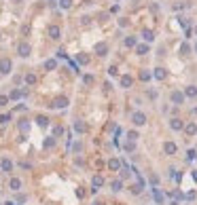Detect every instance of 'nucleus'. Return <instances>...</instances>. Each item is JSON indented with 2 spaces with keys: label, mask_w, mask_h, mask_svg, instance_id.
<instances>
[{
  "label": "nucleus",
  "mask_w": 197,
  "mask_h": 205,
  "mask_svg": "<svg viewBox=\"0 0 197 205\" xmlns=\"http://www.w3.org/2000/svg\"><path fill=\"white\" fill-rule=\"evenodd\" d=\"M13 70V61L8 57H0V74H11Z\"/></svg>",
  "instance_id": "f257e3e1"
},
{
  "label": "nucleus",
  "mask_w": 197,
  "mask_h": 205,
  "mask_svg": "<svg viewBox=\"0 0 197 205\" xmlns=\"http://www.w3.org/2000/svg\"><path fill=\"white\" fill-rule=\"evenodd\" d=\"M131 123L136 125V127H142V125H146V114H142V112H133V114H131Z\"/></svg>",
  "instance_id": "f03ea898"
},
{
  "label": "nucleus",
  "mask_w": 197,
  "mask_h": 205,
  "mask_svg": "<svg viewBox=\"0 0 197 205\" xmlns=\"http://www.w3.org/2000/svg\"><path fill=\"white\" fill-rule=\"evenodd\" d=\"M169 100H172V104L174 106H180V104H184V93L182 91H172V95H169Z\"/></svg>",
  "instance_id": "7ed1b4c3"
},
{
  "label": "nucleus",
  "mask_w": 197,
  "mask_h": 205,
  "mask_svg": "<svg viewBox=\"0 0 197 205\" xmlns=\"http://www.w3.org/2000/svg\"><path fill=\"white\" fill-rule=\"evenodd\" d=\"M30 51H32V47H30L28 42H19V47H17L19 57H30Z\"/></svg>",
  "instance_id": "20e7f679"
},
{
  "label": "nucleus",
  "mask_w": 197,
  "mask_h": 205,
  "mask_svg": "<svg viewBox=\"0 0 197 205\" xmlns=\"http://www.w3.org/2000/svg\"><path fill=\"white\" fill-rule=\"evenodd\" d=\"M93 51H95V55L104 57V55H108V44H106V42H97L93 47Z\"/></svg>",
  "instance_id": "39448f33"
},
{
  "label": "nucleus",
  "mask_w": 197,
  "mask_h": 205,
  "mask_svg": "<svg viewBox=\"0 0 197 205\" xmlns=\"http://www.w3.org/2000/svg\"><path fill=\"white\" fill-rule=\"evenodd\" d=\"M51 108H57V110H64V108H68V97H64V95H61V97H57V100L51 104Z\"/></svg>",
  "instance_id": "423d86ee"
},
{
  "label": "nucleus",
  "mask_w": 197,
  "mask_h": 205,
  "mask_svg": "<svg viewBox=\"0 0 197 205\" xmlns=\"http://www.w3.org/2000/svg\"><path fill=\"white\" fill-rule=\"evenodd\" d=\"M184 97H191V100H197V87L195 85H186V89H184Z\"/></svg>",
  "instance_id": "0eeeda50"
},
{
  "label": "nucleus",
  "mask_w": 197,
  "mask_h": 205,
  "mask_svg": "<svg viewBox=\"0 0 197 205\" xmlns=\"http://www.w3.org/2000/svg\"><path fill=\"white\" fill-rule=\"evenodd\" d=\"M0 167H2L4 173H11L13 171V161L11 159H2V161H0Z\"/></svg>",
  "instance_id": "6e6552de"
},
{
  "label": "nucleus",
  "mask_w": 197,
  "mask_h": 205,
  "mask_svg": "<svg viewBox=\"0 0 197 205\" xmlns=\"http://www.w3.org/2000/svg\"><path fill=\"white\" fill-rule=\"evenodd\" d=\"M169 127H172L174 131H180V129H184V123H182L180 119L174 117V119H169Z\"/></svg>",
  "instance_id": "1a4fd4ad"
},
{
  "label": "nucleus",
  "mask_w": 197,
  "mask_h": 205,
  "mask_svg": "<svg viewBox=\"0 0 197 205\" xmlns=\"http://www.w3.org/2000/svg\"><path fill=\"white\" fill-rule=\"evenodd\" d=\"M119 83H121V87H123V89H129V87L133 85V78H131L129 74H123V76H121V81H119Z\"/></svg>",
  "instance_id": "9d476101"
},
{
  "label": "nucleus",
  "mask_w": 197,
  "mask_h": 205,
  "mask_svg": "<svg viewBox=\"0 0 197 205\" xmlns=\"http://www.w3.org/2000/svg\"><path fill=\"white\" fill-rule=\"evenodd\" d=\"M176 144H174V142H165V144H163V152L165 154H176Z\"/></svg>",
  "instance_id": "9b49d317"
},
{
  "label": "nucleus",
  "mask_w": 197,
  "mask_h": 205,
  "mask_svg": "<svg viewBox=\"0 0 197 205\" xmlns=\"http://www.w3.org/2000/svg\"><path fill=\"white\" fill-rule=\"evenodd\" d=\"M153 76L157 78V81H163V78L167 76V72H165V68H155V72H153Z\"/></svg>",
  "instance_id": "f8f14e48"
},
{
  "label": "nucleus",
  "mask_w": 197,
  "mask_h": 205,
  "mask_svg": "<svg viewBox=\"0 0 197 205\" xmlns=\"http://www.w3.org/2000/svg\"><path fill=\"white\" fill-rule=\"evenodd\" d=\"M102 184H104L102 176H95V178H93V182H91V186H93L91 190H93V192H97V190H100V186H102Z\"/></svg>",
  "instance_id": "ddd939ff"
},
{
  "label": "nucleus",
  "mask_w": 197,
  "mask_h": 205,
  "mask_svg": "<svg viewBox=\"0 0 197 205\" xmlns=\"http://www.w3.org/2000/svg\"><path fill=\"white\" fill-rule=\"evenodd\" d=\"M8 188H11V190H19V188H21V180H19V178H11Z\"/></svg>",
  "instance_id": "4468645a"
},
{
  "label": "nucleus",
  "mask_w": 197,
  "mask_h": 205,
  "mask_svg": "<svg viewBox=\"0 0 197 205\" xmlns=\"http://www.w3.org/2000/svg\"><path fill=\"white\" fill-rule=\"evenodd\" d=\"M178 53H180V55H184V57H186V55H189V53H191V44H189V42H182L180 47H178Z\"/></svg>",
  "instance_id": "2eb2a0df"
},
{
  "label": "nucleus",
  "mask_w": 197,
  "mask_h": 205,
  "mask_svg": "<svg viewBox=\"0 0 197 205\" xmlns=\"http://www.w3.org/2000/svg\"><path fill=\"white\" fill-rule=\"evenodd\" d=\"M142 38H144V42H146V44H150V42L155 40V34L150 32V30H144V32H142Z\"/></svg>",
  "instance_id": "dca6fc26"
},
{
  "label": "nucleus",
  "mask_w": 197,
  "mask_h": 205,
  "mask_svg": "<svg viewBox=\"0 0 197 205\" xmlns=\"http://www.w3.org/2000/svg\"><path fill=\"white\" fill-rule=\"evenodd\" d=\"M108 167H110V171H119V169H121V161H119V159H110Z\"/></svg>",
  "instance_id": "f3484780"
},
{
  "label": "nucleus",
  "mask_w": 197,
  "mask_h": 205,
  "mask_svg": "<svg viewBox=\"0 0 197 205\" xmlns=\"http://www.w3.org/2000/svg\"><path fill=\"white\" fill-rule=\"evenodd\" d=\"M74 131H76V133H85V131H87V125H85L83 121H74Z\"/></svg>",
  "instance_id": "a211bd4d"
},
{
  "label": "nucleus",
  "mask_w": 197,
  "mask_h": 205,
  "mask_svg": "<svg viewBox=\"0 0 197 205\" xmlns=\"http://www.w3.org/2000/svg\"><path fill=\"white\" fill-rule=\"evenodd\" d=\"M59 34H61V32H59L57 25H51V28H49V36H51L53 40H57V38H59Z\"/></svg>",
  "instance_id": "6ab92c4d"
},
{
  "label": "nucleus",
  "mask_w": 197,
  "mask_h": 205,
  "mask_svg": "<svg viewBox=\"0 0 197 205\" xmlns=\"http://www.w3.org/2000/svg\"><path fill=\"white\" fill-rule=\"evenodd\" d=\"M136 53H138V55H146V53H148V44L144 42V44H136Z\"/></svg>",
  "instance_id": "aec40b11"
},
{
  "label": "nucleus",
  "mask_w": 197,
  "mask_h": 205,
  "mask_svg": "<svg viewBox=\"0 0 197 205\" xmlns=\"http://www.w3.org/2000/svg\"><path fill=\"white\" fill-rule=\"evenodd\" d=\"M184 129H186V133H189V135H195V133H197V123H189Z\"/></svg>",
  "instance_id": "412c9836"
},
{
  "label": "nucleus",
  "mask_w": 197,
  "mask_h": 205,
  "mask_svg": "<svg viewBox=\"0 0 197 205\" xmlns=\"http://www.w3.org/2000/svg\"><path fill=\"white\" fill-rule=\"evenodd\" d=\"M21 91H19V89H13V91H11V95H8V100H21Z\"/></svg>",
  "instance_id": "4be33fe9"
},
{
  "label": "nucleus",
  "mask_w": 197,
  "mask_h": 205,
  "mask_svg": "<svg viewBox=\"0 0 197 205\" xmlns=\"http://www.w3.org/2000/svg\"><path fill=\"white\" fill-rule=\"evenodd\" d=\"M44 68H47V70H55L57 68V61L55 59H47V61H44Z\"/></svg>",
  "instance_id": "5701e85b"
},
{
  "label": "nucleus",
  "mask_w": 197,
  "mask_h": 205,
  "mask_svg": "<svg viewBox=\"0 0 197 205\" xmlns=\"http://www.w3.org/2000/svg\"><path fill=\"white\" fill-rule=\"evenodd\" d=\"M125 150H127V152H133V150H136V142L127 140V142H125Z\"/></svg>",
  "instance_id": "b1692460"
},
{
  "label": "nucleus",
  "mask_w": 197,
  "mask_h": 205,
  "mask_svg": "<svg viewBox=\"0 0 197 205\" xmlns=\"http://www.w3.org/2000/svg\"><path fill=\"white\" fill-rule=\"evenodd\" d=\"M36 123L40 125V127H47V125H49V119H47V117H42V114H40V117H36Z\"/></svg>",
  "instance_id": "393cba45"
},
{
  "label": "nucleus",
  "mask_w": 197,
  "mask_h": 205,
  "mask_svg": "<svg viewBox=\"0 0 197 205\" xmlns=\"http://www.w3.org/2000/svg\"><path fill=\"white\" fill-rule=\"evenodd\" d=\"M25 85H36V74H25Z\"/></svg>",
  "instance_id": "a878e982"
},
{
  "label": "nucleus",
  "mask_w": 197,
  "mask_h": 205,
  "mask_svg": "<svg viewBox=\"0 0 197 205\" xmlns=\"http://www.w3.org/2000/svg\"><path fill=\"white\" fill-rule=\"evenodd\" d=\"M153 192H155V201H157V203H163V192H161L159 188H155Z\"/></svg>",
  "instance_id": "bb28decb"
},
{
  "label": "nucleus",
  "mask_w": 197,
  "mask_h": 205,
  "mask_svg": "<svg viewBox=\"0 0 197 205\" xmlns=\"http://www.w3.org/2000/svg\"><path fill=\"white\" fill-rule=\"evenodd\" d=\"M136 38H133V36H127V38H125V47H136Z\"/></svg>",
  "instance_id": "cd10ccee"
},
{
  "label": "nucleus",
  "mask_w": 197,
  "mask_h": 205,
  "mask_svg": "<svg viewBox=\"0 0 197 205\" xmlns=\"http://www.w3.org/2000/svg\"><path fill=\"white\" fill-rule=\"evenodd\" d=\"M53 146H55V138H47V140H44V148H53Z\"/></svg>",
  "instance_id": "c85d7f7f"
},
{
  "label": "nucleus",
  "mask_w": 197,
  "mask_h": 205,
  "mask_svg": "<svg viewBox=\"0 0 197 205\" xmlns=\"http://www.w3.org/2000/svg\"><path fill=\"white\" fill-rule=\"evenodd\" d=\"M110 186H112V190H114V192H119V190H121V186H123V182H121V180H114Z\"/></svg>",
  "instance_id": "c756f323"
},
{
  "label": "nucleus",
  "mask_w": 197,
  "mask_h": 205,
  "mask_svg": "<svg viewBox=\"0 0 197 205\" xmlns=\"http://www.w3.org/2000/svg\"><path fill=\"white\" fill-rule=\"evenodd\" d=\"M131 192H133V194H140V192H142V182H140V184H133V186H131Z\"/></svg>",
  "instance_id": "7c9ffc66"
},
{
  "label": "nucleus",
  "mask_w": 197,
  "mask_h": 205,
  "mask_svg": "<svg viewBox=\"0 0 197 205\" xmlns=\"http://www.w3.org/2000/svg\"><path fill=\"white\" fill-rule=\"evenodd\" d=\"M11 121V114H0V125H6Z\"/></svg>",
  "instance_id": "2f4dec72"
},
{
  "label": "nucleus",
  "mask_w": 197,
  "mask_h": 205,
  "mask_svg": "<svg viewBox=\"0 0 197 205\" xmlns=\"http://www.w3.org/2000/svg\"><path fill=\"white\" fill-rule=\"evenodd\" d=\"M59 6L61 8H70L72 6V0H59Z\"/></svg>",
  "instance_id": "473e14b6"
},
{
  "label": "nucleus",
  "mask_w": 197,
  "mask_h": 205,
  "mask_svg": "<svg viewBox=\"0 0 197 205\" xmlns=\"http://www.w3.org/2000/svg\"><path fill=\"white\" fill-rule=\"evenodd\" d=\"M140 78H142V81H150V72H146V70H142V72H140Z\"/></svg>",
  "instance_id": "72a5a7b5"
},
{
  "label": "nucleus",
  "mask_w": 197,
  "mask_h": 205,
  "mask_svg": "<svg viewBox=\"0 0 197 205\" xmlns=\"http://www.w3.org/2000/svg\"><path fill=\"white\" fill-rule=\"evenodd\" d=\"M93 81H95V78H93L91 74H85V76H83V83H85V85H91Z\"/></svg>",
  "instance_id": "f704fd0d"
},
{
  "label": "nucleus",
  "mask_w": 197,
  "mask_h": 205,
  "mask_svg": "<svg viewBox=\"0 0 197 205\" xmlns=\"http://www.w3.org/2000/svg\"><path fill=\"white\" fill-rule=\"evenodd\" d=\"M19 129H21V131H30V123H28V121H21V123H19Z\"/></svg>",
  "instance_id": "c9c22d12"
},
{
  "label": "nucleus",
  "mask_w": 197,
  "mask_h": 205,
  "mask_svg": "<svg viewBox=\"0 0 197 205\" xmlns=\"http://www.w3.org/2000/svg\"><path fill=\"white\" fill-rule=\"evenodd\" d=\"M108 74H110V76H117V74H119V68H117V66H110V68H108Z\"/></svg>",
  "instance_id": "e433bc0d"
},
{
  "label": "nucleus",
  "mask_w": 197,
  "mask_h": 205,
  "mask_svg": "<svg viewBox=\"0 0 197 205\" xmlns=\"http://www.w3.org/2000/svg\"><path fill=\"white\" fill-rule=\"evenodd\" d=\"M127 140L136 142V140H138V131H129V133H127Z\"/></svg>",
  "instance_id": "4c0bfd02"
},
{
  "label": "nucleus",
  "mask_w": 197,
  "mask_h": 205,
  "mask_svg": "<svg viewBox=\"0 0 197 205\" xmlns=\"http://www.w3.org/2000/svg\"><path fill=\"white\" fill-rule=\"evenodd\" d=\"M76 61H78V64H89V57H87V55H78Z\"/></svg>",
  "instance_id": "58836bf2"
},
{
  "label": "nucleus",
  "mask_w": 197,
  "mask_h": 205,
  "mask_svg": "<svg viewBox=\"0 0 197 205\" xmlns=\"http://www.w3.org/2000/svg\"><path fill=\"white\" fill-rule=\"evenodd\" d=\"M8 104V95H0V106H6Z\"/></svg>",
  "instance_id": "ea45409f"
},
{
  "label": "nucleus",
  "mask_w": 197,
  "mask_h": 205,
  "mask_svg": "<svg viewBox=\"0 0 197 205\" xmlns=\"http://www.w3.org/2000/svg\"><path fill=\"white\" fill-rule=\"evenodd\" d=\"M53 133H55L53 138H57V135H61V133H64V129H61V127H55V131H53Z\"/></svg>",
  "instance_id": "a19ab883"
},
{
  "label": "nucleus",
  "mask_w": 197,
  "mask_h": 205,
  "mask_svg": "<svg viewBox=\"0 0 197 205\" xmlns=\"http://www.w3.org/2000/svg\"><path fill=\"white\" fill-rule=\"evenodd\" d=\"M193 180L197 182V169H195V171H193Z\"/></svg>",
  "instance_id": "79ce46f5"
},
{
  "label": "nucleus",
  "mask_w": 197,
  "mask_h": 205,
  "mask_svg": "<svg viewBox=\"0 0 197 205\" xmlns=\"http://www.w3.org/2000/svg\"><path fill=\"white\" fill-rule=\"evenodd\" d=\"M4 205H17V203H13V201H6V203H4Z\"/></svg>",
  "instance_id": "37998d69"
},
{
  "label": "nucleus",
  "mask_w": 197,
  "mask_h": 205,
  "mask_svg": "<svg viewBox=\"0 0 197 205\" xmlns=\"http://www.w3.org/2000/svg\"><path fill=\"white\" fill-rule=\"evenodd\" d=\"M13 2H15V4H19V2H23V0H13Z\"/></svg>",
  "instance_id": "c03bdc74"
},
{
  "label": "nucleus",
  "mask_w": 197,
  "mask_h": 205,
  "mask_svg": "<svg viewBox=\"0 0 197 205\" xmlns=\"http://www.w3.org/2000/svg\"><path fill=\"white\" fill-rule=\"evenodd\" d=\"M93 205H102V203H100V201H95V203H93Z\"/></svg>",
  "instance_id": "a18cd8bd"
},
{
  "label": "nucleus",
  "mask_w": 197,
  "mask_h": 205,
  "mask_svg": "<svg viewBox=\"0 0 197 205\" xmlns=\"http://www.w3.org/2000/svg\"><path fill=\"white\" fill-rule=\"evenodd\" d=\"M193 49H195V53H197V42H195V47H193Z\"/></svg>",
  "instance_id": "49530a36"
},
{
  "label": "nucleus",
  "mask_w": 197,
  "mask_h": 205,
  "mask_svg": "<svg viewBox=\"0 0 197 205\" xmlns=\"http://www.w3.org/2000/svg\"><path fill=\"white\" fill-rule=\"evenodd\" d=\"M117 2H119V0H117Z\"/></svg>",
  "instance_id": "de8ad7c7"
}]
</instances>
